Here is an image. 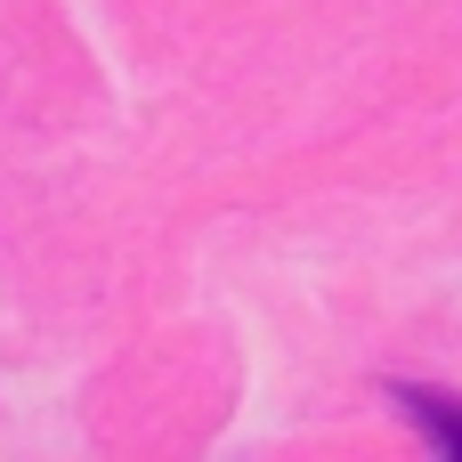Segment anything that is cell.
<instances>
[{"label":"cell","instance_id":"obj_1","mask_svg":"<svg viewBox=\"0 0 462 462\" xmlns=\"http://www.w3.org/2000/svg\"><path fill=\"white\" fill-rule=\"evenodd\" d=\"M398 406H406V422H414L439 455H462V398L422 390V382H398Z\"/></svg>","mask_w":462,"mask_h":462}]
</instances>
